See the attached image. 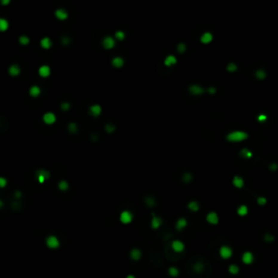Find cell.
<instances>
[{
	"label": "cell",
	"instance_id": "6da1fadb",
	"mask_svg": "<svg viewBox=\"0 0 278 278\" xmlns=\"http://www.w3.org/2000/svg\"><path fill=\"white\" fill-rule=\"evenodd\" d=\"M249 137V135L245 132H242V130H234V132L229 133V134L226 136V139L230 142H239V141L245 140L247 138Z\"/></svg>",
	"mask_w": 278,
	"mask_h": 278
},
{
	"label": "cell",
	"instance_id": "7a4b0ae2",
	"mask_svg": "<svg viewBox=\"0 0 278 278\" xmlns=\"http://www.w3.org/2000/svg\"><path fill=\"white\" fill-rule=\"evenodd\" d=\"M36 178L39 184H44L46 180H48L49 178H50V173H49L47 170L40 168V170H38L36 172Z\"/></svg>",
	"mask_w": 278,
	"mask_h": 278
},
{
	"label": "cell",
	"instance_id": "3957f363",
	"mask_svg": "<svg viewBox=\"0 0 278 278\" xmlns=\"http://www.w3.org/2000/svg\"><path fill=\"white\" fill-rule=\"evenodd\" d=\"M102 47L105 49H107V50H111L112 48H114L115 47V38H113L110 35L103 37V39H102Z\"/></svg>",
	"mask_w": 278,
	"mask_h": 278
},
{
	"label": "cell",
	"instance_id": "277c9868",
	"mask_svg": "<svg viewBox=\"0 0 278 278\" xmlns=\"http://www.w3.org/2000/svg\"><path fill=\"white\" fill-rule=\"evenodd\" d=\"M219 257L224 260H228L233 257V249L228 245H222L219 248Z\"/></svg>",
	"mask_w": 278,
	"mask_h": 278
},
{
	"label": "cell",
	"instance_id": "5b68a950",
	"mask_svg": "<svg viewBox=\"0 0 278 278\" xmlns=\"http://www.w3.org/2000/svg\"><path fill=\"white\" fill-rule=\"evenodd\" d=\"M46 245H47V247L50 249H57L60 247V241H59V239H58L56 236L51 235V236L47 237V239H46Z\"/></svg>",
	"mask_w": 278,
	"mask_h": 278
},
{
	"label": "cell",
	"instance_id": "8992f818",
	"mask_svg": "<svg viewBox=\"0 0 278 278\" xmlns=\"http://www.w3.org/2000/svg\"><path fill=\"white\" fill-rule=\"evenodd\" d=\"M241 261L243 262V264L245 265H250L254 262V255L252 252L250 251H245L242 253L241 255Z\"/></svg>",
	"mask_w": 278,
	"mask_h": 278
},
{
	"label": "cell",
	"instance_id": "52a82bcc",
	"mask_svg": "<svg viewBox=\"0 0 278 278\" xmlns=\"http://www.w3.org/2000/svg\"><path fill=\"white\" fill-rule=\"evenodd\" d=\"M42 121H44L47 125H52V124H54L56 121H57V116H56V114L52 113V112H47V113L44 114Z\"/></svg>",
	"mask_w": 278,
	"mask_h": 278
},
{
	"label": "cell",
	"instance_id": "ba28073f",
	"mask_svg": "<svg viewBox=\"0 0 278 278\" xmlns=\"http://www.w3.org/2000/svg\"><path fill=\"white\" fill-rule=\"evenodd\" d=\"M120 221L123 224H129L133 221V213L129 211H123L120 214Z\"/></svg>",
	"mask_w": 278,
	"mask_h": 278
},
{
	"label": "cell",
	"instance_id": "9c48e42d",
	"mask_svg": "<svg viewBox=\"0 0 278 278\" xmlns=\"http://www.w3.org/2000/svg\"><path fill=\"white\" fill-rule=\"evenodd\" d=\"M101 112H102V108H101V105H90L89 109H88V113L93 117H98L99 115L101 114Z\"/></svg>",
	"mask_w": 278,
	"mask_h": 278
},
{
	"label": "cell",
	"instance_id": "30bf717a",
	"mask_svg": "<svg viewBox=\"0 0 278 278\" xmlns=\"http://www.w3.org/2000/svg\"><path fill=\"white\" fill-rule=\"evenodd\" d=\"M54 16H56L59 21H64V20H66V19L69 18V13H67V11H66L65 9L60 8V9H57L54 11Z\"/></svg>",
	"mask_w": 278,
	"mask_h": 278
},
{
	"label": "cell",
	"instance_id": "8fae6325",
	"mask_svg": "<svg viewBox=\"0 0 278 278\" xmlns=\"http://www.w3.org/2000/svg\"><path fill=\"white\" fill-rule=\"evenodd\" d=\"M172 249H173L175 252H177V253H180V252H182L185 250V245H184V242L180 241V240H174V241L172 242Z\"/></svg>",
	"mask_w": 278,
	"mask_h": 278
},
{
	"label": "cell",
	"instance_id": "7c38bea8",
	"mask_svg": "<svg viewBox=\"0 0 278 278\" xmlns=\"http://www.w3.org/2000/svg\"><path fill=\"white\" fill-rule=\"evenodd\" d=\"M189 93L193 96H200V95L204 93V89L199 85H191L189 87Z\"/></svg>",
	"mask_w": 278,
	"mask_h": 278
},
{
	"label": "cell",
	"instance_id": "4fadbf2b",
	"mask_svg": "<svg viewBox=\"0 0 278 278\" xmlns=\"http://www.w3.org/2000/svg\"><path fill=\"white\" fill-rule=\"evenodd\" d=\"M50 73H51V70L48 65H42L38 69V74L40 77H44V78L49 77V76H50Z\"/></svg>",
	"mask_w": 278,
	"mask_h": 278
},
{
	"label": "cell",
	"instance_id": "5bb4252c",
	"mask_svg": "<svg viewBox=\"0 0 278 278\" xmlns=\"http://www.w3.org/2000/svg\"><path fill=\"white\" fill-rule=\"evenodd\" d=\"M206 221H208V223H210V224L216 225V224L218 223V221H219V218H218L217 213H215V212H210L209 214L206 215Z\"/></svg>",
	"mask_w": 278,
	"mask_h": 278
},
{
	"label": "cell",
	"instance_id": "9a60e30c",
	"mask_svg": "<svg viewBox=\"0 0 278 278\" xmlns=\"http://www.w3.org/2000/svg\"><path fill=\"white\" fill-rule=\"evenodd\" d=\"M176 63H177V59H176V57H174L173 54H168L164 60V65L168 66V67L176 65Z\"/></svg>",
	"mask_w": 278,
	"mask_h": 278
},
{
	"label": "cell",
	"instance_id": "2e32d148",
	"mask_svg": "<svg viewBox=\"0 0 278 278\" xmlns=\"http://www.w3.org/2000/svg\"><path fill=\"white\" fill-rule=\"evenodd\" d=\"M40 47L42 49L48 50V49H50L52 47V40L49 37H44V38L40 39Z\"/></svg>",
	"mask_w": 278,
	"mask_h": 278
},
{
	"label": "cell",
	"instance_id": "e0dca14e",
	"mask_svg": "<svg viewBox=\"0 0 278 278\" xmlns=\"http://www.w3.org/2000/svg\"><path fill=\"white\" fill-rule=\"evenodd\" d=\"M212 40H213V35H212V33H210V32H205V33L202 34L200 37V42H202V44H204V45L210 44Z\"/></svg>",
	"mask_w": 278,
	"mask_h": 278
},
{
	"label": "cell",
	"instance_id": "ac0fdd59",
	"mask_svg": "<svg viewBox=\"0 0 278 278\" xmlns=\"http://www.w3.org/2000/svg\"><path fill=\"white\" fill-rule=\"evenodd\" d=\"M111 63H112V65L114 66V67H116V69H121V67H123L124 66V63H125V61H124V59L121 57H115L112 59V61H111Z\"/></svg>",
	"mask_w": 278,
	"mask_h": 278
},
{
	"label": "cell",
	"instance_id": "d6986e66",
	"mask_svg": "<svg viewBox=\"0 0 278 278\" xmlns=\"http://www.w3.org/2000/svg\"><path fill=\"white\" fill-rule=\"evenodd\" d=\"M21 73V69L20 66L16 65V64H12V65L9 67V75L12 76V77H15V76H19Z\"/></svg>",
	"mask_w": 278,
	"mask_h": 278
},
{
	"label": "cell",
	"instance_id": "ffe728a7",
	"mask_svg": "<svg viewBox=\"0 0 278 278\" xmlns=\"http://www.w3.org/2000/svg\"><path fill=\"white\" fill-rule=\"evenodd\" d=\"M233 185L238 189H241L245 186V180L240 176H235L233 178Z\"/></svg>",
	"mask_w": 278,
	"mask_h": 278
},
{
	"label": "cell",
	"instance_id": "44dd1931",
	"mask_svg": "<svg viewBox=\"0 0 278 278\" xmlns=\"http://www.w3.org/2000/svg\"><path fill=\"white\" fill-rule=\"evenodd\" d=\"M248 213H249V209L245 204H241V205L238 206V209H237V214L239 216L245 217V216L248 215Z\"/></svg>",
	"mask_w": 278,
	"mask_h": 278
},
{
	"label": "cell",
	"instance_id": "7402d4cb",
	"mask_svg": "<svg viewBox=\"0 0 278 278\" xmlns=\"http://www.w3.org/2000/svg\"><path fill=\"white\" fill-rule=\"evenodd\" d=\"M28 93H30V97H33V98H37V97H38L40 93H42V89H40L38 86L34 85V86H32L30 88V91H28Z\"/></svg>",
	"mask_w": 278,
	"mask_h": 278
},
{
	"label": "cell",
	"instance_id": "603a6c76",
	"mask_svg": "<svg viewBox=\"0 0 278 278\" xmlns=\"http://www.w3.org/2000/svg\"><path fill=\"white\" fill-rule=\"evenodd\" d=\"M162 225V219L158 216H153L152 219H151V226H152L153 229H156Z\"/></svg>",
	"mask_w": 278,
	"mask_h": 278
},
{
	"label": "cell",
	"instance_id": "cb8c5ba5",
	"mask_svg": "<svg viewBox=\"0 0 278 278\" xmlns=\"http://www.w3.org/2000/svg\"><path fill=\"white\" fill-rule=\"evenodd\" d=\"M186 226H187V219H186V218L182 217L176 222V229L177 230H182L184 228H186Z\"/></svg>",
	"mask_w": 278,
	"mask_h": 278
},
{
	"label": "cell",
	"instance_id": "d4e9b609",
	"mask_svg": "<svg viewBox=\"0 0 278 278\" xmlns=\"http://www.w3.org/2000/svg\"><path fill=\"white\" fill-rule=\"evenodd\" d=\"M130 257H132L134 261H138L141 257V252L139 249H133L130 251Z\"/></svg>",
	"mask_w": 278,
	"mask_h": 278
},
{
	"label": "cell",
	"instance_id": "484cf974",
	"mask_svg": "<svg viewBox=\"0 0 278 278\" xmlns=\"http://www.w3.org/2000/svg\"><path fill=\"white\" fill-rule=\"evenodd\" d=\"M9 28V22L6 19H0V30L1 32H6Z\"/></svg>",
	"mask_w": 278,
	"mask_h": 278
},
{
	"label": "cell",
	"instance_id": "4316f807",
	"mask_svg": "<svg viewBox=\"0 0 278 278\" xmlns=\"http://www.w3.org/2000/svg\"><path fill=\"white\" fill-rule=\"evenodd\" d=\"M240 156L245 159H250V158H252L253 153H252L249 149H247V148H243V149H241V151H240Z\"/></svg>",
	"mask_w": 278,
	"mask_h": 278
},
{
	"label": "cell",
	"instance_id": "83f0119b",
	"mask_svg": "<svg viewBox=\"0 0 278 278\" xmlns=\"http://www.w3.org/2000/svg\"><path fill=\"white\" fill-rule=\"evenodd\" d=\"M188 209L190 211H192V212H197V211H199L200 206H199V203H198L197 201H191V202L188 203Z\"/></svg>",
	"mask_w": 278,
	"mask_h": 278
},
{
	"label": "cell",
	"instance_id": "f1b7e54d",
	"mask_svg": "<svg viewBox=\"0 0 278 278\" xmlns=\"http://www.w3.org/2000/svg\"><path fill=\"white\" fill-rule=\"evenodd\" d=\"M19 42H20L22 46H26L30 44V38H28V36H26V35H21V36L19 37Z\"/></svg>",
	"mask_w": 278,
	"mask_h": 278
},
{
	"label": "cell",
	"instance_id": "f546056e",
	"mask_svg": "<svg viewBox=\"0 0 278 278\" xmlns=\"http://www.w3.org/2000/svg\"><path fill=\"white\" fill-rule=\"evenodd\" d=\"M58 187H59V189H60L61 191H66L69 189V182H66V180H61V182H59Z\"/></svg>",
	"mask_w": 278,
	"mask_h": 278
},
{
	"label": "cell",
	"instance_id": "4dcf8cb0",
	"mask_svg": "<svg viewBox=\"0 0 278 278\" xmlns=\"http://www.w3.org/2000/svg\"><path fill=\"white\" fill-rule=\"evenodd\" d=\"M125 37H126V35L123 30H116L115 34H114V38L116 39V40H124Z\"/></svg>",
	"mask_w": 278,
	"mask_h": 278
},
{
	"label": "cell",
	"instance_id": "1f68e13d",
	"mask_svg": "<svg viewBox=\"0 0 278 278\" xmlns=\"http://www.w3.org/2000/svg\"><path fill=\"white\" fill-rule=\"evenodd\" d=\"M228 272H229L230 274H233V275H236V274L239 273V266L235 265V264H231V265H229V267H228Z\"/></svg>",
	"mask_w": 278,
	"mask_h": 278
},
{
	"label": "cell",
	"instance_id": "d6a6232c",
	"mask_svg": "<svg viewBox=\"0 0 278 278\" xmlns=\"http://www.w3.org/2000/svg\"><path fill=\"white\" fill-rule=\"evenodd\" d=\"M67 129H69V132H70V133H72V134H75V133L77 132V129H78L77 124H76V123H74V122L70 123L69 125H67Z\"/></svg>",
	"mask_w": 278,
	"mask_h": 278
},
{
	"label": "cell",
	"instance_id": "836d02e7",
	"mask_svg": "<svg viewBox=\"0 0 278 278\" xmlns=\"http://www.w3.org/2000/svg\"><path fill=\"white\" fill-rule=\"evenodd\" d=\"M255 77L259 78V79H264L266 77V72L264 70H257L255 72Z\"/></svg>",
	"mask_w": 278,
	"mask_h": 278
},
{
	"label": "cell",
	"instance_id": "e575fe53",
	"mask_svg": "<svg viewBox=\"0 0 278 278\" xmlns=\"http://www.w3.org/2000/svg\"><path fill=\"white\" fill-rule=\"evenodd\" d=\"M186 50H187V46H186L184 42H179V44L177 45V51H178L179 53H184Z\"/></svg>",
	"mask_w": 278,
	"mask_h": 278
},
{
	"label": "cell",
	"instance_id": "d590c367",
	"mask_svg": "<svg viewBox=\"0 0 278 278\" xmlns=\"http://www.w3.org/2000/svg\"><path fill=\"white\" fill-rule=\"evenodd\" d=\"M257 203L259 204V205L263 206L267 203V199H266L265 197H257Z\"/></svg>",
	"mask_w": 278,
	"mask_h": 278
},
{
	"label": "cell",
	"instance_id": "8d00e7d4",
	"mask_svg": "<svg viewBox=\"0 0 278 278\" xmlns=\"http://www.w3.org/2000/svg\"><path fill=\"white\" fill-rule=\"evenodd\" d=\"M105 129L108 134H112V133L115 130V126H114L113 124H107V125L105 126Z\"/></svg>",
	"mask_w": 278,
	"mask_h": 278
},
{
	"label": "cell",
	"instance_id": "74e56055",
	"mask_svg": "<svg viewBox=\"0 0 278 278\" xmlns=\"http://www.w3.org/2000/svg\"><path fill=\"white\" fill-rule=\"evenodd\" d=\"M168 274H170L172 277H177L178 274H179V272H178V269H177L176 267H171V268L168 269Z\"/></svg>",
	"mask_w": 278,
	"mask_h": 278
},
{
	"label": "cell",
	"instance_id": "f35d334b",
	"mask_svg": "<svg viewBox=\"0 0 278 278\" xmlns=\"http://www.w3.org/2000/svg\"><path fill=\"white\" fill-rule=\"evenodd\" d=\"M237 65L235 64V63H229L227 66H226V70H227L228 72H236L237 71Z\"/></svg>",
	"mask_w": 278,
	"mask_h": 278
},
{
	"label": "cell",
	"instance_id": "ab89813d",
	"mask_svg": "<svg viewBox=\"0 0 278 278\" xmlns=\"http://www.w3.org/2000/svg\"><path fill=\"white\" fill-rule=\"evenodd\" d=\"M193 269H194V271H196V272H198V273L202 272V269H203V264H202V263H200V262H198V263H196V264H194Z\"/></svg>",
	"mask_w": 278,
	"mask_h": 278
},
{
	"label": "cell",
	"instance_id": "60d3db41",
	"mask_svg": "<svg viewBox=\"0 0 278 278\" xmlns=\"http://www.w3.org/2000/svg\"><path fill=\"white\" fill-rule=\"evenodd\" d=\"M61 109L63 111H69L71 109V103L70 102H62L61 103Z\"/></svg>",
	"mask_w": 278,
	"mask_h": 278
},
{
	"label": "cell",
	"instance_id": "b9f144b4",
	"mask_svg": "<svg viewBox=\"0 0 278 278\" xmlns=\"http://www.w3.org/2000/svg\"><path fill=\"white\" fill-rule=\"evenodd\" d=\"M191 179H192V175H191V174L187 173V174H185V175H184V180H185L186 182H189Z\"/></svg>",
	"mask_w": 278,
	"mask_h": 278
},
{
	"label": "cell",
	"instance_id": "7bdbcfd3",
	"mask_svg": "<svg viewBox=\"0 0 278 278\" xmlns=\"http://www.w3.org/2000/svg\"><path fill=\"white\" fill-rule=\"evenodd\" d=\"M61 42H62V45H64V46L69 45V44H70V38H69V37H66V36L62 37V39H61Z\"/></svg>",
	"mask_w": 278,
	"mask_h": 278
},
{
	"label": "cell",
	"instance_id": "ee69618b",
	"mask_svg": "<svg viewBox=\"0 0 278 278\" xmlns=\"http://www.w3.org/2000/svg\"><path fill=\"white\" fill-rule=\"evenodd\" d=\"M266 120H267V116H266L265 114H260V115L257 116V121H259V122H265Z\"/></svg>",
	"mask_w": 278,
	"mask_h": 278
},
{
	"label": "cell",
	"instance_id": "f6af8a7d",
	"mask_svg": "<svg viewBox=\"0 0 278 278\" xmlns=\"http://www.w3.org/2000/svg\"><path fill=\"white\" fill-rule=\"evenodd\" d=\"M6 185H7V179L3 178V177H0V187L3 188V187H6Z\"/></svg>",
	"mask_w": 278,
	"mask_h": 278
},
{
	"label": "cell",
	"instance_id": "bcb514c9",
	"mask_svg": "<svg viewBox=\"0 0 278 278\" xmlns=\"http://www.w3.org/2000/svg\"><path fill=\"white\" fill-rule=\"evenodd\" d=\"M208 93H211V95H214L216 93V88L215 87H209L208 88Z\"/></svg>",
	"mask_w": 278,
	"mask_h": 278
},
{
	"label": "cell",
	"instance_id": "7dc6e473",
	"mask_svg": "<svg viewBox=\"0 0 278 278\" xmlns=\"http://www.w3.org/2000/svg\"><path fill=\"white\" fill-rule=\"evenodd\" d=\"M265 240H266L267 242L274 241V237L271 236V235H265Z\"/></svg>",
	"mask_w": 278,
	"mask_h": 278
},
{
	"label": "cell",
	"instance_id": "c3c4849f",
	"mask_svg": "<svg viewBox=\"0 0 278 278\" xmlns=\"http://www.w3.org/2000/svg\"><path fill=\"white\" fill-rule=\"evenodd\" d=\"M269 168H271L272 171H276L278 168V165L276 164V163H273V164L269 165Z\"/></svg>",
	"mask_w": 278,
	"mask_h": 278
},
{
	"label": "cell",
	"instance_id": "681fc988",
	"mask_svg": "<svg viewBox=\"0 0 278 278\" xmlns=\"http://www.w3.org/2000/svg\"><path fill=\"white\" fill-rule=\"evenodd\" d=\"M1 1V4L2 6H8V4H10V2H11V0H0Z\"/></svg>",
	"mask_w": 278,
	"mask_h": 278
},
{
	"label": "cell",
	"instance_id": "f907efd6",
	"mask_svg": "<svg viewBox=\"0 0 278 278\" xmlns=\"http://www.w3.org/2000/svg\"><path fill=\"white\" fill-rule=\"evenodd\" d=\"M127 278H135V277L133 275H129V276H127Z\"/></svg>",
	"mask_w": 278,
	"mask_h": 278
}]
</instances>
